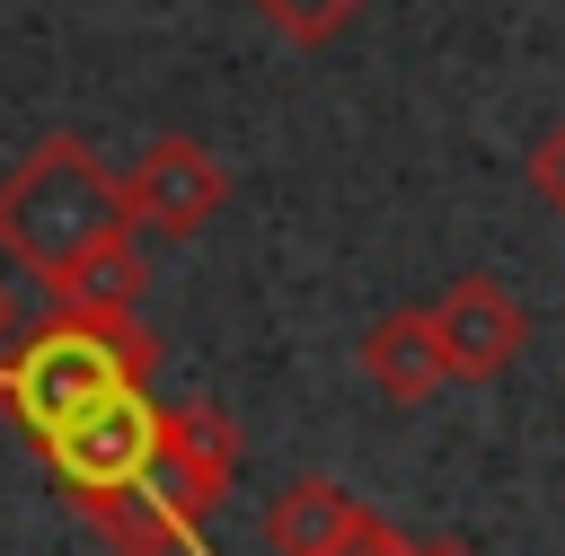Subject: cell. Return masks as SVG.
Wrapping results in <instances>:
<instances>
[{"mask_svg":"<svg viewBox=\"0 0 565 556\" xmlns=\"http://www.w3.org/2000/svg\"><path fill=\"white\" fill-rule=\"evenodd\" d=\"M124 177L79 141L44 132L9 177H0V256L35 274L53 300H132L141 291V247H132Z\"/></svg>","mask_w":565,"mask_h":556,"instance_id":"obj_1","label":"cell"},{"mask_svg":"<svg viewBox=\"0 0 565 556\" xmlns=\"http://www.w3.org/2000/svg\"><path fill=\"white\" fill-rule=\"evenodd\" d=\"M238 459H247V432L230 424V406L177 397L159 406L150 459L106 494H71V512L106 538V556H203V530L230 503Z\"/></svg>","mask_w":565,"mask_h":556,"instance_id":"obj_2","label":"cell"},{"mask_svg":"<svg viewBox=\"0 0 565 556\" xmlns=\"http://www.w3.org/2000/svg\"><path fill=\"white\" fill-rule=\"evenodd\" d=\"M150 371H159V335L132 318V300H62L35 335L0 353V406L26 441H44L79 406L115 388H150Z\"/></svg>","mask_w":565,"mask_h":556,"instance_id":"obj_3","label":"cell"},{"mask_svg":"<svg viewBox=\"0 0 565 556\" xmlns=\"http://www.w3.org/2000/svg\"><path fill=\"white\" fill-rule=\"evenodd\" d=\"M230 203V168L194 141V132H159L132 168H124V212L150 238H203L212 212Z\"/></svg>","mask_w":565,"mask_h":556,"instance_id":"obj_4","label":"cell"},{"mask_svg":"<svg viewBox=\"0 0 565 556\" xmlns=\"http://www.w3.org/2000/svg\"><path fill=\"white\" fill-rule=\"evenodd\" d=\"M150 441H159L150 388H115V397L79 406L62 432H44L35 450H44V468L62 477V494H106V485H124V477L150 459Z\"/></svg>","mask_w":565,"mask_h":556,"instance_id":"obj_5","label":"cell"},{"mask_svg":"<svg viewBox=\"0 0 565 556\" xmlns=\"http://www.w3.org/2000/svg\"><path fill=\"white\" fill-rule=\"evenodd\" d=\"M424 318H433V335H441V371H450L459 388L503 379V371L521 362V344H530V309H521L494 274H459V282H441V300H433Z\"/></svg>","mask_w":565,"mask_h":556,"instance_id":"obj_6","label":"cell"},{"mask_svg":"<svg viewBox=\"0 0 565 556\" xmlns=\"http://www.w3.org/2000/svg\"><path fill=\"white\" fill-rule=\"evenodd\" d=\"M388 538H406V530H388L362 494H344L335 477H300V485H282L274 494V512H265V547L274 556H371V547H388Z\"/></svg>","mask_w":565,"mask_h":556,"instance_id":"obj_7","label":"cell"},{"mask_svg":"<svg viewBox=\"0 0 565 556\" xmlns=\"http://www.w3.org/2000/svg\"><path fill=\"white\" fill-rule=\"evenodd\" d=\"M362 379H371L388 406H433V397L450 388L433 318H424V309H388V318H371V327H362Z\"/></svg>","mask_w":565,"mask_h":556,"instance_id":"obj_8","label":"cell"},{"mask_svg":"<svg viewBox=\"0 0 565 556\" xmlns=\"http://www.w3.org/2000/svg\"><path fill=\"white\" fill-rule=\"evenodd\" d=\"M247 9H256L282 44H335V35H344L371 0H247Z\"/></svg>","mask_w":565,"mask_h":556,"instance_id":"obj_9","label":"cell"},{"mask_svg":"<svg viewBox=\"0 0 565 556\" xmlns=\"http://www.w3.org/2000/svg\"><path fill=\"white\" fill-rule=\"evenodd\" d=\"M530 194H539V203L565 221V115H556V124L530 141Z\"/></svg>","mask_w":565,"mask_h":556,"instance_id":"obj_10","label":"cell"},{"mask_svg":"<svg viewBox=\"0 0 565 556\" xmlns=\"http://www.w3.org/2000/svg\"><path fill=\"white\" fill-rule=\"evenodd\" d=\"M371 556H424V547H415V538H388V547H371Z\"/></svg>","mask_w":565,"mask_h":556,"instance_id":"obj_11","label":"cell"},{"mask_svg":"<svg viewBox=\"0 0 565 556\" xmlns=\"http://www.w3.org/2000/svg\"><path fill=\"white\" fill-rule=\"evenodd\" d=\"M0 353H9V291H0Z\"/></svg>","mask_w":565,"mask_h":556,"instance_id":"obj_12","label":"cell"},{"mask_svg":"<svg viewBox=\"0 0 565 556\" xmlns=\"http://www.w3.org/2000/svg\"><path fill=\"white\" fill-rule=\"evenodd\" d=\"M424 556H468V547H424Z\"/></svg>","mask_w":565,"mask_h":556,"instance_id":"obj_13","label":"cell"}]
</instances>
